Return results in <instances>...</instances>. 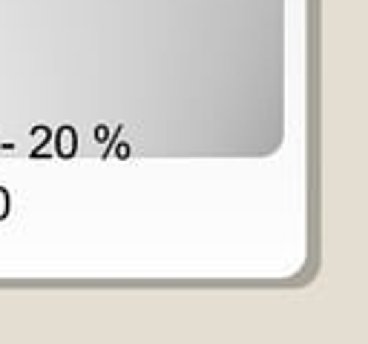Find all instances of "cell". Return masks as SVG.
I'll use <instances>...</instances> for the list:
<instances>
[{
    "label": "cell",
    "mask_w": 368,
    "mask_h": 344,
    "mask_svg": "<svg viewBox=\"0 0 368 344\" xmlns=\"http://www.w3.org/2000/svg\"><path fill=\"white\" fill-rule=\"evenodd\" d=\"M52 144H55L58 158L69 161V158L78 152V133H75L72 126H61L58 133H55V138H52Z\"/></svg>",
    "instance_id": "1"
},
{
    "label": "cell",
    "mask_w": 368,
    "mask_h": 344,
    "mask_svg": "<svg viewBox=\"0 0 368 344\" xmlns=\"http://www.w3.org/2000/svg\"><path fill=\"white\" fill-rule=\"evenodd\" d=\"M32 135H35V138H43V141H41L29 155H32V158H43V155H46V146L52 144L55 133H50V126H35V129H32Z\"/></svg>",
    "instance_id": "2"
},
{
    "label": "cell",
    "mask_w": 368,
    "mask_h": 344,
    "mask_svg": "<svg viewBox=\"0 0 368 344\" xmlns=\"http://www.w3.org/2000/svg\"><path fill=\"white\" fill-rule=\"evenodd\" d=\"M130 144H127V141H116L113 144V152H109V158H118V161H127V158H130Z\"/></svg>",
    "instance_id": "3"
},
{
    "label": "cell",
    "mask_w": 368,
    "mask_h": 344,
    "mask_svg": "<svg viewBox=\"0 0 368 344\" xmlns=\"http://www.w3.org/2000/svg\"><path fill=\"white\" fill-rule=\"evenodd\" d=\"M9 209H12V198H9V192L0 187V221L9 218Z\"/></svg>",
    "instance_id": "4"
},
{
    "label": "cell",
    "mask_w": 368,
    "mask_h": 344,
    "mask_svg": "<svg viewBox=\"0 0 368 344\" xmlns=\"http://www.w3.org/2000/svg\"><path fill=\"white\" fill-rule=\"evenodd\" d=\"M95 141H98V144H107L109 141V135H113V133H109V126H104V124H98V126H95Z\"/></svg>",
    "instance_id": "5"
}]
</instances>
